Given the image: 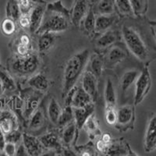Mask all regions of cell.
Masks as SVG:
<instances>
[{"instance_id":"cell-1","label":"cell","mask_w":156,"mask_h":156,"mask_svg":"<svg viewBox=\"0 0 156 156\" xmlns=\"http://www.w3.org/2000/svg\"><path fill=\"white\" fill-rule=\"evenodd\" d=\"M70 20V10L66 9L61 0L47 4L41 26L35 34L41 35L45 32H61L69 27Z\"/></svg>"},{"instance_id":"cell-2","label":"cell","mask_w":156,"mask_h":156,"mask_svg":"<svg viewBox=\"0 0 156 156\" xmlns=\"http://www.w3.org/2000/svg\"><path fill=\"white\" fill-rule=\"evenodd\" d=\"M90 57L87 49L75 54L67 61L64 69L63 83H62V98L73 87H74L80 75L85 69Z\"/></svg>"},{"instance_id":"cell-3","label":"cell","mask_w":156,"mask_h":156,"mask_svg":"<svg viewBox=\"0 0 156 156\" xmlns=\"http://www.w3.org/2000/svg\"><path fill=\"white\" fill-rule=\"evenodd\" d=\"M122 35L128 49L139 60L147 62L150 59V49L140 31L133 27L123 25Z\"/></svg>"},{"instance_id":"cell-4","label":"cell","mask_w":156,"mask_h":156,"mask_svg":"<svg viewBox=\"0 0 156 156\" xmlns=\"http://www.w3.org/2000/svg\"><path fill=\"white\" fill-rule=\"evenodd\" d=\"M9 73L16 76H25L34 74L40 66V59L37 55L30 53L25 56H16L9 58Z\"/></svg>"},{"instance_id":"cell-5","label":"cell","mask_w":156,"mask_h":156,"mask_svg":"<svg viewBox=\"0 0 156 156\" xmlns=\"http://www.w3.org/2000/svg\"><path fill=\"white\" fill-rule=\"evenodd\" d=\"M151 87V78L148 69V66L146 64L138 77L135 82L134 105H139L144 98L147 96Z\"/></svg>"},{"instance_id":"cell-6","label":"cell","mask_w":156,"mask_h":156,"mask_svg":"<svg viewBox=\"0 0 156 156\" xmlns=\"http://www.w3.org/2000/svg\"><path fill=\"white\" fill-rule=\"evenodd\" d=\"M117 119L115 126L119 131L124 132L129 129H133L135 121L134 105H125L116 111Z\"/></svg>"},{"instance_id":"cell-7","label":"cell","mask_w":156,"mask_h":156,"mask_svg":"<svg viewBox=\"0 0 156 156\" xmlns=\"http://www.w3.org/2000/svg\"><path fill=\"white\" fill-rule=\"evenodd\" d=\"M91 4L88 0H75L74 5L70 10L71 23L75 27H79L83 18L87 14Z\"/></svg>"},{"instance_id":"cell-8","label":"cell","mask_w":156,"mask_h":156,"mask_svg":"<svg viewBox=\"0 0 156 156\" xmlns=\"http://www.w3.org/2000/svg\"><path fill=\"white\" fill-rule=\"evenodd\" d=\"M48 2H36L29 13L30 18V27L29 30L31 33H36L38 28L41 26L44 12L46 10Z\"/></svg>"},{"instance_id":"cell-9","label":"cell","mask_w":156,"mask_h":156,"mask_svg":"<svg viewBox=\"0 0 156 156\" xmlns=\"http://www.w3.org/2000/svg\"><path fill=\"white\" fill-rule=\"evenodd\" d=\"M76 129H81L89 117L94 112V102H90L82 108H73Z\"/></svg>"},{"instance_id":"cell-10","label":"cell","mask_w":156,"mask_h":156,"mask_svg":"<svg viewBox=\"0 0 156 156\" xmlns=\"http://www.w3.org/2000/svg\"><path fill=\"white\" fill-rule=\"evenodd\" d=\"M81 87L86 92L90 94L92 101L95 102L98 99V78L90 70H86L83 73Z\"/></svg>"},{"instance_id":"cell-11","label":"cell","mask_w":156,"mask_h":156,"mask_svg":"<svg viewBox=\"0 0 156 156\" xmlns=\"http://www.w3.org/2000/svg\"><path fill=\"white\" fill-rule=\"evenodd\" d=\"M144 147L146 152H151L156 149V115H152L148 122L144 136Z\"/></svg>"},{"instance_id":"cell-12","label":"cell","mask_w":156,"mask_h":156,"mask_svg":"<svg viewBox=\"0 0 156 156\" xmlns=\"http://www.w3.org/2000/svg\"><path fill=\"white\" fill-rule=\"evenodd\" d=\"M23 144L27 149L28 155L38 156L43 153V145L39 138L32 135L23 133L22 135Z\"/></svg>"},{"instance_id":"cell-13","label":"cell","mask_w":156,"mask_h":156,"mask_svg":"<svg viewBox=\"0 0 156 156\" xmlns=\"http://www.w3.org/2000/svg\"><path fill=\"white\" fill-rule=\"evenodd\" d=\"M118 20L119 18L115 13L98 15L95 19V32L103 33L106 31L118 21Z\"/></svg>"},{"instance_id":"cell-14","label":"cell","mask_w":156,"mask_h":156,"mask_svg":"<svg viewBox=\"0 0 156 156\" xmlns=\"http://www.w3.org/2000/svg\"><path fill=\"white\" fill-rule=\"evenodd\" d=\"M119 39V34L115 30H108L96 39V46L99 48H105L116 42Z\"/></svg>"},{"instance_id":"cell-15","label":"cell","mask_w":156,"mask_h":156,"mask_svg":"<svg viewBox=\"0 0 156 156\" xmlns=\"http://www.w3.org/2000/svg\"><path fill=\"white\" fill-rule=\"evenodd\" d=\"M105 153L108 155H136L130 149L129 144L122 140L119 143H110Z\"/></svg>"},{"instance_id":"cell-16","label":"cell","mask_w":156,"mask_h":156,"mask_svg":"<svg viewBox=\"0 0 156 156\" xmlns=\"http://www.w3.org/2000/svg\"><path fill=\"white\" fill-rule=\"evenodd\" d=\"M0 128L5 134L16 129V117L11 112L4 111L0 113Z\"/></svg>"},{"instance_id":"cell-17","label":"cell","mask_w":156,"mask_h":156,"mask_svg":"<svg viewBox=\"0 0 156 156\" xmlns=\"http://www.w3.org/2000/svg\"><path fill=\"white\" fill-rule=\"evenodd\" d=\"M90 102H94V101H92L90 94L86 92L82 87H76L71 106L73 108H82Z\"/></svg>"},{"instance_id":"cell-18","label":"cell","mask_w":156,"mask_h":156,"mask_svg":"<svg viewBox=\"0 0 156 156\" xmlns=\"http://www.w3.org/2000/svg\"><path fill=\"white\" fill-rule=\"evenodd\" d=\"M94 13L98 14H112L115 13V0H97L94 4Z\"/></svg>"},{"instance_id":"cell-19","label":"cell","mask_w":156,"mask_h":156,"mask_svg":"<svg viewBox=\"0 0 156 156\" xmlns=\"http://www.w3.org/2000/svg\"><path fill=\"white\" fill-rule=\"evenodd\" d=\"M127 56V51L119 45H114L107 54V59L110 64H116Z\"/></svg>"},{"instance_id":"cell-20","label":"cell","mask_w":156,"mask_h":156,"mask_svg":"<svg viewBox=\"0 0 156 156\" xmlns=\"http://www.w3.org/2000/svg\"><path fill=\"white\" fill-rule=\"evenodd\" d=\"M27 83L33 88L37 90H41V91L46 90L49 86L48 78L42 73L33 75L28 80Z\"/></svg>"},{"instance_id":"cell-21","label":"cell","mask_w":156,"mask_h":156,"mask_svg":"<svg viewBox=\"0 0 156 156\" xmlns=\"http://www.w3.org/2000/svg\"><path fill=\"white\" fill-rule=\"evenodd\" d=\"M39 140L41 141L44 148L58 150L61 147L60 142L58 140V136L54 132H50L46 134L42 135L41 137H39Z\"/></svg>"},{"instance_id":"cell-22","label":"cell","mask_w":156,"mask_h":156,"mask_svg":"<svg viewBox=\"0 0 156 156\" xmlns=\"http://www.w3.org/2000/svg\"><path fill=\"white\" fill-rule=\"evenodd\" d=\"M0 80L2 83L3 90L5 91H14L16 89V83L11 76L9 71L0 66Z\"/></svg>"},{"instance_id":"cell-23","label":"cell","mask_w":156,"mask_h":156,"mask_svg":"<svg viewBox=\"0 0 156 156\" xmlns=\"http://www.w3.org/2000/svg\"><path fill=\"white\" fill-rule=\"evenodd\" d=\"M55 37L51 32H45L40 35L38 39V50L41 53L45 52L53 46Z\"/></svg>"},{"instance_id":"cell-24","label":"cell","mask_w":156,"mask_h":156,"mask_svg":"<svg viewBox=\"0 0 156 156\" xmlns=\"http://www.w3.org/2000/svg\"><path fill=\"white\" fill-rule=\"evenodd\" d=\"M95 13L94 12V9L92 8V5L90 6L87 14L85 17L83 18L81 23H83V28L85 30L86 34L88 35H91L94 34L95 32Z\"/></svg>"},{"instance_id":"cell-25","label":"cell","mask_w":156,"mask_h":156,"mask_svg":"<svg viewBox=\"0 0 156 156\" xmlns=\"http://www.w3.org/2000/svg\"><path fill=\"white\" fill-rule=\"evenodd\" d=\"M140 72L136 69H133V70L126 71L124 74L122 75V78H121V89L123 92H126V90L131 87L133 83L136 82V79L138 77Z\"/></svg>"},{"instance_id":"cell-26","label":"cell","mask_w":156,"mask_h":156,"mask_svg":"<svg viewBox=\"0 0 156 156\" xmlns=\"http://www.w3.org/2000/svg\"><path fill=\"white\" fill-rule=\"evenodd\" d=\"M62 108L60 107L55 98H52L49 101L48 106V115L50 121L54 124H57L58 118L62 112Z\"/></svg>"},{"instance_id":"cell-27","label":"cell","mask_w":156,"mask_h":156,"mask_svg":"<svg viewBox=\"0 0 156 156\" xmlns=\"http://www.w3.org/2000/svg\"><path fill=\"white\" fill-rule=\"evenodd\" d=\"M105 106L115 107L116 102V95H115V88H114L112 80L108 78L106 80L105 87Z\"/></svg>"},{"instance_id":"cell-28","label":"cell","mask_w":156,"mask_h":156,"mask_svg":"<svg viewBox=\"0 0 156 156\" xmlns=\"http://www.w3.org/2000/svg\"><path fill=\"white\" fill-rule=\"evenodd\" d=\"M44 123V115L43 109L41 108H37L34 112V113L30 115L29 128L30 129H38L43 126Z\"/></svg>"},{"instance_id":"cell-29","label":"cell","mask_w":156,"mask_h":156,"mask_svg":"<svg viewBox=\"0 0 156 156\" xmlns=\"http://www.w3.org/2000/svg\"><path fill=\"white\" fill-rule=\"evenodd\" d=\"M89 70L97 78L100 77L104 68V61L100 55H96L92 57L89 63Z\"/></svg>"},{"instance_id":"cell-30","label":"cell","mask_w":156,"mask_h":156,"mask_svg":"<svg viewBox=\"0 0 156 156\" xmlns=\"http://www.w3.org/2000/svg\"><path fill=\"white\" fill-rule=\"evenodd\" d=\"M135 16H144L148 8V0H129Z\"/></svg>"},{"instance_id":"cell-31","label":"cell","mask_w":156,"mask_h":156,"mask_svg":"<svg viewBox=\"0 0 156 156\" xmlns=\"http://www.w3.org/2000/svg\"><path fill=\"white\" fill-rule=\"evenodd\" d=\"M115 10L122 16H132L133 9L129 0H115Z\"/></svg>"},{"instance_id":"cell-32","label":"cell","mask_w":156,"mask_h":156,"mask_svg":"<svg viewBox=\"0 0 156 156\" xmlns=\"http://www.w3.org/2000/svg\"><path fill=\"white\" fill-rule=\"evenodd\" d=\"M6 16L16 21L21 16L17 0H8L6 5Z\"/></svg>"},{"instance_id":"cell-33","label":"cell","mask_w":156,"mask_h":156,"mask_svg":"<svg viewBox=\"0 0 156 156\" xmlns=\"http://www.w3.org/2000/svg\"><path fill=\"white\" fill-rule=\"evenodd\" d=\"M73 120H74V115H73V107L65 106V108L62 110L57 125L58 126H65L69 122Z\"/></svg>"},{"instance_id":"cell-34","label":"cell","mask_w":156,"mask_h":156,"mask_svg":"<svg viewBox=\"0 0 156 156\" xmlns=\"http://www.w3.org/2000/svg\"><path fill=\"white\" fill-rule=\"evenodd\" d=\"M73 122V121H72V122H69L68 124H66L65 126V128H64L63 132H62V141L66 144H70L71 142L73 141V138H74L75 136L76 127V124H75V122Z\"/></svg>"},{"instance_id":"cell-35","label":"cell","mask_w":156,"mask_h":156,"mask_svg":"<svg viewBox=\"0 0 156 156\" xmlns=\"http://www.w3.org/2000/svg\"><path fill=\"white\" fill-rule=\"evenodd\" d=\"M1 30L3 34L6 36H10L15 33L16 30V21L11 18H5L3 20L1 24Z\"/></svg>"},{"instance_id":"cell-36","label":"cell","mask_w":156,"mask_h":156,"mask_svg":"<svg viewBox=\"0 0 156 156\" xmlns=\"http://www.w3.org/2000/svg\"><path fill=\"white\" fill-rule=\"evenodd\" d=\"M21 14L28 15L34 5L32 0H17Z\"/></svg>"},{"instance_id":"cell-37","label":"cell","mask_w":156,"mask_h":156,"mask_svg":"<svg viewBox=\"0 0 156 156\" xmlns=\"http://www.w3.org/2000/svg\"><path fill=\"white\" fill-rule=\"evenodd\" d=\"M117 119L116 110L113 106H105V120L109 125H115Z\"/></svg>"},{"instance_id":"cell-38","label":"cell","mask_w":156,"mask_h":156,"mask_svg":"<svg viewBox=\"0 0 156 156\" xmlns=\"http://www.w3.org/2000/svg\"><path fill=\"white\" fill-rule=\"evenodd\" d=\"M5 142H10V143H13L16 144L22 138V134L19 130L14 129V130L5 134Z\"/></svg>"},{"instance_id":"cell-39","label":"cell","mask_w":156,"mask_h":156,"mask_svg":"<svg viewBox=\"0 0 156 156\" xmlns=\"http://www.w3.org/2000/svg\"><path fill=\"white\" fill-rule=\"evenodd\" d=\"M16 47V52L19 56H25L30 53V45H26L20 42L17 40V42L15 44Z\"/></svg>"},{"instance_id":"cell-40","label":"cell","mask_w":156,"mask_h":156,"mask_svg":"<svg viewBox=\"0 0 156 156\" xmlns=\"http://www.w3.org/2000/svg\"><path fill=\"white\" fill-rule=\"evenodd\" d=\"M83 127L86 128V130H87L88 132H90V133H94V131H96L98 129V124L96 122L95 119H94V117L91 115L87 119V120L86 121L85 124L83 125Z\"/></svg>"},{"instance_id":"cell-41","label":"cell","mask_w":156,"mask_h":156,"mask_svg":"<svg viewBox=\"0 0 156 156\" xmlns=\"http://www.w3.org/2000/svg\"><path fill=\"white\" fill-rule=\"evenodd\" d=\"M16 144L10 142H5V147H4L3 151L5 155L8 156H13L16 154Z\"/></svg>"},{"instance_id":"cell-42","label":"cell","mask_w":156,"mask_h":156,"mask_svg":"<svg viewBox=\"0 0 156 156\" xmlns=\"http://www.w3.org/2000/svg\"><path fill=\"white\" fill-rule=\"evenodd\" d=\"M76 90V87H73L70 90L66 93V94L65 95V97L63 98H65V106H71V104H72V101H73V98L74 96L75 91Z\"/></svg>"},{"instance_id":"cell-43","label":"cell","mask_w":156,"mask_h":156,"mask_svg":"<svg viewBox=\"0 0 156 156\" xmlns=\"http://www.w3.org/2000/svg\"><path fill=\"white\" fill-rule=\"evenodd\" d=\"M17 21L18 23H19V25L22 27V28L29 29V27H30V18H29V14H21V16H20V18L18 19Z\"/></svg>"},{"instance_id":"cell-44","label":"cell","mask_w":156,"mask_h":156,"mask_svg":"<svg viewBox=\"0 0 156 156\" xmlns=\"http://www.w3.org/2000/svg\"><path fill=\"white\" fill-rule=\"evenodd\" d=\"M15 155H21V156L28 155V153H27V149H26L25 146L23 145V143H22L21 144H20L19 147L16 148V154H15Z\"/></svg>"},{"instance_id":"cell-45","label":"cell","mask_w":156,"mask_h":156,"mask_svg":"<svg viewBox=\"0 0 156 156\" xmlns=\"http://www.w3.org/2000/svg\"><path fill=\"white\" fill-rule=\"evenodd\" d=\"M18 41L20 43H22V44H26V45H30V37L26 34H22V35L19 37Z\"/></svg>"},{"instance_id":"cell-46","label":"cell","mask_w":156,"mask_h":156,"mask_svg":"<svg viewBox=\"0 0 156 156\" xmlns=\"http://www.w3.org/2000/svg\"><path fill=\"white\" fill-rule=\"evenodd\" d=\"M5 144V133L2 132V130L0 128V151H3L4 147Z\"/></svg>"},{"instance_id":"cell-47","label":"cell","mask_w":156,"mask_h":156,"mask_svg":"<svg viewBox=\"0 0 156 156\" xmlns=\"http://www.w3.org/2000/svg\"><path fill=\"white\" fill-rule=\"evenodd\" d=\"M149 24H150V27H151V34H152L153 37H154L156 46V20L155 21H149Z\"/></svg>"},{"instance_id":"cell-48","label":"cell","mask_w":156,"mask_h":156,"mask_svg":"<svg viewBox=\"0 0 156 156\" xmlns=\"http://www.w3.org/2000/svg\"><path fill=\"white\" fill-rule=\"evenodd\" d=\"M101 140L105 142V144H108V145H109L110 143L112 142V138H111V136L109 135V133H105V134H103L102 137H101Z\"/></svg>"},{"instance_id":"cell-49","label":"cell","mask_w":156,"mask_h":156,"mask_svg":"<svg viewBox=\"0 0 156 156\" xmlns=\"http://www.w3.org/2000/svg\"><path fill=\"white\" fill-rule=\"evenodd\" d=\"M3 91H4V90H3V87H2V82H1V80H0V94H2Z\"/></svg>"},{"instance_id":"cell-50","label":"cell","mask_w":156,"mask_h":156,"mask_svg":"<svg viewBox=\"0 0 156 156\" xmlns=\"http://www.w3.org/2000/svg\"><path fill=\"white\" fill-rule=\"evenodd\" d=\"M33 2H34V3H36V2H45L44 0H32Z\"/></svg>"},{"instance_id":"cell-51","label":"cell","mask_w":156,"mask_h":156,"mask_svg":"<svg viewBox=\"0 0 156 156\" xmlns=\"http://www.w3.org/2000/svg\"><path fill=\"white\" fill-rule=\"evenodd\" d=\"M88 1H89V2H90V3L91 4V5H92L93 4H94V2H95L96 1H97V0H88Z\"/></svg>"}]
</instances>
